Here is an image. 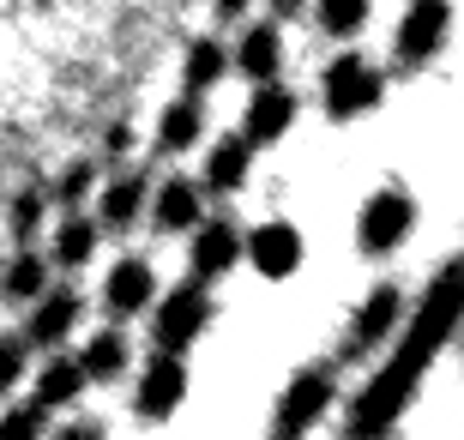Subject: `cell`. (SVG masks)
Instances as JSON below:
<instances>
[{
	"label": "cell",
	"instance_id": "14",
	"mask_svg": "<svg viewBox=\"0 0 464 440\" xmlns=\"http://www.w3.org/2000/svg\"><path fill=\"white\" fill-rule=\"evenodd\" d=\"M79 320V296L72 289H43L36 296V314H31V344H61Z\"/></svg>",
	"mask_w": 464,
	"mask_h": 440
},
{
	"label": "cell",
	"instance_id": "15",
	"mask_svg": "<svg viewBox=\"0 0 464 440\" xmlns=\"http://www.w3.org/2000/svg\"><path fill=\"white\" fill-rule=\"evenodd\" d=\"M236 67L247 73V79H259V85L277 79V67H284V43H277L272 24H254V31L236 43Z\"/></svg>",
	"mask_w": 464,
	"mask_h": 440
},
{
	"label": "cell",
	"instance_id": "11",
	"mask_svg": "<svg viewBox=\"0 0 464 440\" xmlns=\"http://www.w3.org/2000/svg\"><path fill=\"white\" fill-rule=\"evenodd\" d=\"M103 302L109 314H139V308H151L157 302V271L145 266V259H121L115 271H109V284H103Z\"/></svg>",
	"mask_w": 464,
	"mask_h": 440
},
{
	"label": "cell",
	"instance_id": "13",
	"mask_svg": "<svg viewBox=\"0 0 464 440\" xmlns=\"http://www.w3.org/2000/svg\"><path fill=\"white\" fill-rule=\"evenodd\" d=\"M398 314H404V296H398L392 284H380L368 302H362V314H356V326H350V338H356V350H374L386 332L398 326Z\"/></svg>",
	"mask_w": 464,
	"mask_h": 440
},
{
	"label": "cell",
	"instance_id": "4",
	"mask_svg": "<svg viewBox=\"0 0 464 440\" xmlns=\"http://www.w3.org/2000/svg\"><path fill=\"white\" fill-rule=\"evenodd\" d=\"M188 398V362L181 356H151V368L139 374V398H133V416L139 423H169L175 410Z\"/></svg>",
	"mask_w": 464,
	"mask_h": 440
},
{
	"label": "cell",
	"instance_id": "5",
	"mask_svg": "<svg viewBox=\"0 0 464 440\" xmlns=\"http://www.w3.org/2000/svg\"><path fill=\"white\" fill-rule=\"evenodd\" d=\"M411 223H416V205L398 193V187H386V193H374V200L362 205V223H356V241H362V254H392L398 241L411 236Z\"/></svg>",
	"mask_w": 464,
	"mask_h": 440
},
{
	"label": "cell",
	"instance_id": "18",
	"mask_svg": "<svg viewBox=\"0 0 464 440\" xmlns=\"http://www.w3.org/2000/svg\"><path fill=\"white\" fill-rule=\"evenodd\" d=\"M145 200H151V181L145 175H121V181L103 187V223L109 230H127V223L145 211Z\"/></svg>",
	"mask_w": 464,
	"mask_h": 440
},
{
	"label": "cell",
	"instance_id": "23",
	"mask_svg": "<svg viewBox=\"0 0 464 440\" xmlns=\"http://www.w3.org/2000/svg\"><path fill=\"white\" fill-rule=\"evenodd\" d=\"M97 230H103V223L67 218V223H61V236H54V259H61V266H85V259L97 254Z\"/></svg>",
	"mask_w": 464,
	"mask_h": 440
},
{
	"label": "cell",
	"instance_id": "10",
	"mask_svg": "<svg viewBox=\"0 0 464 440\" xmlns=\"http://www.w3.org/2000/svg\"><path fill=\"white\" fill-rule=\"evenodd\" d=\"M241 259V230L236 223H224V218H199L193 223V278L199 284H211V278H224L229 266Z\"/></svg>",
	"mask_w": 464,
	"mask_h": 440
},
{
	"label": "cell",
	"instance_id": "26",
	"mask_svg": "<svg viewBox=\"0 0 464 440\" xmlns=\"http://www.w3.org/2000/svg\"><path fill=\"white\" fill-rule=\"evenodd\" d=\"M36 218H43V193H18V200H13V230H18V236H31Z\"/></svg>",
	"mask_w": 464,
	"mask_h": 440
},
{
	"label": "cell",
	"instance_id": "19",
	"mask_svg": "<svg viewBox=\"0 0 464 440\" xmlns=\"http://www.w3.org/2000/svg\"><path fill=\"white\" fill-rule=\"evenodd\" d=\"M85 392V368L79 362H49L36 374V410H54V405H72Z\"/></svg>",
	"mask_w": 464,
	"mask_h": 440
},
{
	"label": "cell",
	"instance_id": "28",
	"mask_svg": "<svg viewBox=\"0 0 464 440\" xmlns=\"http://www.w3.org/2000/svg\"><path fill=\"white\" fill-rule=\"evenodd\" d=\"M85 181H91V163H79V170L61 181V200H79V193H85Z\"/></svg>",
	"mask_w": 464,
	"mask_h": 440
},
{
	"label": "cell",
	"instance_id": "9",
	"mask_svg": "<svg viewBox=\"0 0 464 440\" xmlns=\"http://www.w3.org/2000/svg\"><path fill=\"white\" fill-rule=\"evenodd\" d=\"M447 24H452V0H411V13L398 24V54L404 61H429L447 43Z\"/></svg>",
	"mask_w": 464,
	"mask_h": 440
},
{
	"label": "cell",
	"instance_id": "24",
	"mask_svg": "<svg viewBox=\"0 0 464 440\" xmlns=\"http://www.w3.org/2000/svg\"><path fill=\"white\" fill-rule=\"evenodd\" d=\"M320 24L332 36H356L368 24V0H320Z\"/></svg>",
	"mask_w": 464,
	"mask_h": 440
},
{
	"label": "cell",
	"instance_id": "27",
	"mask_svg": "<svg viewBox=\"0 0 464 440\" xmlns=\"http://www.w3.org/2000/svg\"><path fill=\"white\" fill-rule=\"evenodd\" d=\"M18 374H24V350L6 338V344H0V392H13V386H18Z\"/></svg>",
	"mask_w": 464,
	"mask_h": 440
},
{
	"label": "cell",
	"instance_id": "16",
	"mask_svg": "<svg viewBox=\"0 0 464 440\" xmlns=\"http://www.w3.org/2000/svg\"><path fill=\"white\" fill-rule=\"evenodd\" d=\"M199 218H206V205H199V187L188 175H169V181L157 187V223L163 230H193Z\"/></svg>",
	"mask_w": 464,
	"mask_h": 440
},
{
	"label": "cell",
	"instance_id": "22",
	"mask_svg": "<svg viewBox=\"0 0 464 440\" xmlns=\"http://www.w3.org/2000/svg\"><path fill=\"white\" fill-rule=\"evenodd\" d=\"M79 368H85V380H115L127 368V338L121 332H97L85 344V356H79Z\"/></svg>",
	"mask_w": 464,
	"mask_h": 440
},
{
	"label": "cell",
	"instance_id": "29",
	"mask_svg": "<svg viewBox=\"0 0 464 440\" xmlns=\"http://www.w3.org/2000/svg\"><path fill=\"white\" fill-rule=\"evenodd\" d=\"M54 440H103V428H97V423H67Z\"/></svg>",
	"mask_w": 464,
	"mask_h": 440
},
{
	"label": "cell",
	"instance_id": "2",
	"mask_svg": "<svg viewBox=\"0 0 464 440\" xmlns=\"http://www.w3.org/2000/svg\"><path fill=\"white\" fill-rule=\"evenodd\" d=\"M206 320H211V296H206V284L193 278V284H175L163 302H157V344L169 356H181L199 332H206Z\"/></svg>",
	"mask_w": 464,
	"mask_h": 440
},
{
	"label": "cell",
	"instance_id": "17",
	"mask_svg": "<svg viewBox=\"0 0 464 440\" xmlns=\"http://www.w3.org/2000/svg\"><path fill=\"white\" fill-rule=\"evenodd\" d=\"M199 133H206V109L193 97L169 103L163 121H157V145H163V152H188V145H199Z\"/></svg>",
	"mask_w": 464,
	"mask_h": 440
},
{
	"label": "cell",
	"instance_id": "7",
	"mask_svg": "<svg viewBox=\"0 0 464 440\" xmlns=\"http://www.w3.org/2000/svg\"><path fill=\"white\" fill-rule=\"evenodd\" d=\"M241 259H254L259 278H290L295 266H302V230L284 218L259 223L254 236H241Z\"/></svg>",
	"mask_w": 464,
	"mask_h": 440
},
{
	"label": "cell",
	"instance_id": "6",
	"mask_svg": "<svg viewBox=\"0 0 464 440\" xmlns=\"http://www.w3.org/2000/svg\"><path fill=\"white\" fill-rule=\"evenodd\" d=\"M332 374H320V368H308V374H295L290 386H284V405H277V435L284 440H295V435H308L320 416L332 410Z\"/></svg>",
	"mask_w": 464,
	"mask_h": 440
},
{
	"label": "cell",
	"instance_id": "1",
	"mask_svg": "<svg viewBox=\"0 0 464 440\" xmlns=\"http://www.w3.org/2000/svg\"><path fill=\"white\" fill-rule=\"evenodd\" d=\"M452 320H459V266H440L434 289L422 296V308H416V320L404 326L398 350L386 356V368H380L374 380L362 386V398L350 405V435L356 440H380L404 416V405H411L416 386H422V374L434 368V356L447 350Z\"/></svg>",
	"mask_w": 464,
	"mask_h": 440
},
{
	"label": "cell",
	"instance_id": "8",
	"mask_svg": "<svg viewBox=\"0 0 464 440\" xmlns=\"http://www.w3.org/2000/svg\"><path fill=\"white\" fill-rule=\"evenodd\" d=\"M290 127H295V91H284L277 79H266V85L254 91V103H247L241 139H247V145H277Z\"/></svg>",
	"mask_w": 464,
	"mask_h": 440
},
{
	"label": "cell",
	"instance_id": "20",
	"mask_svg": "<svg viewBox=\"0 0 464 440\" xmlns=\"http://www.w3.org/2000/svg\"><path fill=\"white\" fill-rule=\"evenodd\" d=\"M229 54L224 43H211V36H199V43H188V61H181V79H188V91H211L218 79H224Z\"/></svg>",
	"mask_w": 464,
	"mask_h": 440
},
{
	"label": "cell",
	"instance_id": "25",
	"mask_svg": "<svg viewBox=\"0 0 464 440\" xmlns=\"http://www.w3.org/2000/svg\"><path fill=\"white\" fill-rule=\"evenodd\" d=\"M0 440H43V410L36 405L6 410V416H0Z\"/></svg>",
	"mask_w": 464,
	"mask_h": 440
},
{
	"label": "cell",
	"instance_id": "31",
	"mask_svg": "<svg viewBox=\"0 0 464 440\" xmlns=\"http://www.w3.org/2000/svg\"><path fill=\"white\" fill-rule=\"evenodd\" d=\"M272 6H277V13H295V6H302V0H272Z\"/></svg>",
	"mask_w": 464,
	"mask_h": 440
},
{
	"label": "cell",
	"instance_id": "12",
	"mask_svg": "<svg viewBox=\"0 0 464 440\" xmlns=\"http://www.w3.org/2000/svg\"><path fill=\"white\" fill-rule=\"evenodd\" d=\"M247 163H254V145L247 139H218L211 145V157H206V187L211 193H241L247 187Z\"/></svg>",
	"mask_w": 464,
	"mask_h": 440
},
{
	"label": "cell",
	"instance_id": "30",
	"mask_svg": "<svg viewBox=\"0 0 464 440\" xmlns=\"http://www.w3.org/2000/svg\"><path fill=\"white\" fill-rule=\"evenodd\" d=\"M236 13H247V0H218V18H236Z\"/></svg>",
	"mask_w": 464,
	"mask_h": 440
},
{
	"label": "cell",
	"instance_id": "21",
	"mask_svg": "<svg viewBox=\"0 0 464 440\" xmlns=\"http://www.w3.org/2000/svg\"><path fill=\"white\" fill-rule=\"evenodd\" d=\"M0 289H6L13 302H36V296L49 289V259L43 254H18L13 266L0 271Z\"/></svg>",
	"mask_w": 464,
	"mask_h": 440
},
{
	"label": "cell",
	"instance_id": "3",
	"mask_svg": "<svg viewBox=\"0 0 464 440\" xmlns=\"http://www.w3.org/2000/svg\"><path fill=\"white\" fill-rule=\"evenodd\" d=\"M380 73L362 61V54H338L326 67V115L332 121H356V115H368L380 103Z\"/></svg>",
	"mask_w": 464,
	"mask_h": 440
}]
</instances>
